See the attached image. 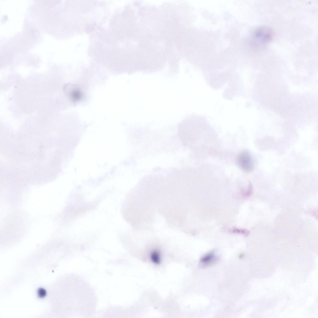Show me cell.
I'll return each instance as SVG.
<instances>
[{
  "mask_svg": "<svg viewBox=\"0 0 318 318\" xmlns=\"http://www.w3.org/2000/svg\"><path fill=\"white\" fill-rule=\"evenodd\" d=\"M66 286L65 311L75 318H88L95 312L97 299L93 288L86 279L78 274L70 275Z\"/></svg>",
  "mask_w": 318,
  "mask_h": 318,
  "instance_id": "6da1fadb",
  "label": "cell"
},
{
  "mask_svg": "<svg viewBox=\"0 0 318 318\" xmlns=\"http://www.w3.org/2000/svg\"><path fill=\"white\" fill-rule=\"evenodd\" d=\"M252 39L255 45L263 47L268 44L273 39L274 32L270 28L261 26L256 29L253 34Z\"/></svg>",
  "mask_w": 318,
  "mask_h": 318,
  "instance_id": "7a4b0ae2",
  "label": "cell"
},
{
  "mask_svg": "<svg viewBox=\"0 0 318 318\" xmlns=\"http://www.w3.org/2000/svg\"><path fill=\"white\" fill-rule=\"evenodd\" d=\"M236 161L239 168L245 172L249 173L254 169V159L252 154L247 150H243L239 153Z\"/></svg>",
  "mask_w": 318,
  "mask_h": 318,
  "instance_id": "3957f363",
  "label": "cell"
},
{
  "mask_svg": "<svg viewBox=\"0 0 318 318\" xmlns=\"http://www.w3.org/2000/svg\"><path fill=\"white\" fill-rule=\"evenodd\" d=\"M217 257L214 252H211L205 254L201 258L200 266L206 267L211 266L215 263L218 260Z\"/></svg>",
  "mask_w": 318,
  "mask_h": 318,
  "instance_id": "277c9868",
  "label": "cell"
},
{
  "mask_svg": "<svg viewBox=\"0 0 318 318\" xmlns=\"http://www.w3.org/2000/svg\"><path fill=\"white\" fill-rule=\"evenodd\" d=\"M150 259L155 264H159L161 261V257L159 252L156 250L152 251L151 253Z\"/></svg>",
  "mask_w": 318,
  "mask_h": 318,
  "instance_id": "5b68a950",
  "label": "cell"
},
{
  "mask_svg": "<svg viewBox=\"0 0 318 318\" xmlns=\"http://www.w3.org/2000/svg\"><path fill=\"white\" fill-rule=\"evenodd\" d=\"M229 230L230 232L237 234H242L245 236L248 235L249 234V231L245 229L232 228L229 229Z\"/></svg>",
  "mask_w": 318,
  "mask_h": 318,
  "instance_id": "8992f818",
  "label": "cell"
},
{
  "mask_svg": "<svg viewBox=\"0 0 318 318\" xmlns=\"http://www.w3.org/2000/svg\"><path fill=\"white\" fill-rule=\"evenodd\" d=\"M252 191V186L251 184L250 183L247 190L243 193V195L245 197H248L251 194Z\"/></svg>",
  "mask_w": 318,
  "mask_h": 318,
  "instance_id": "52a82bcc",
  "label": "cell"
},
{
  "mask_svg": "<svg viewBox=\"0 0 318 318\" xmlns=\"http://www.w3.org/2000/svg\"><path fill=\"white\" fill-rule=\"evenodd\" d=\"M37 295L40 298H44L46 295V291L43 288H39L37 291Z\"/></svg>",
  "mask_w": 318,
  "mask_h": 318,
  "instance_id": "ba28073f",
  "label": "cell"
}]
</instances>
